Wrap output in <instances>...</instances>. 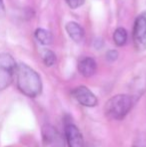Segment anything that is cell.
<instances>
[{
	"label": "cell",
	"mask_w": 146,
	"mask_h": 147,
	"mask_svg": "<svg viewBox=\"0 0 146 147\" xmlns=\"http://www.w3.org/2000/svg\"><path fill=\"white\" fill-rule=\"evenodd\" d=\"M0 5H2V0H0Z\"/></svg>",
	"instance_id": "obj_14"
},
{
	"label": "cell",
	"mask_w": 146,
	"mask_h": 147,
	"mask_svg": "<svg viewBox=\"0 0 146 147\" xmlns=\"http://www.w3.org/2000/svg\"><path fill=\"white\" fill-rule=\"evenodd\" d=\"M133 102L130 95L117 94L112 96L104 105L105 116L112 120H122L130 112Z\"/></svg>",
	"instance_id": "obj_2"
},
{
	"label": "cell",
	"mask_w": 146,
	"mask_h": 147,
	"mask_svg": "<svg viewBox=\"0 0 146 147\" xmlns=\"http://www.w3.org/2000/svg\"><path fill=\"white\" fill-rule=\"evenodd\" d=\"M16 63L8 53L0 54V91L4 90L12 83L16 70Z\"/></svg>",
	"instance_id": "obj_3"
},
{
	"label": "cell",
	"mask_w": 146,
	"mask_h": 147,
	"mask_svg": "<svg viewBox=\"0 0 146 147\" xmlns=\"http://www.w3.org/2000/svg\"><path fill=\"white\" fill-rule=\"evenodd\" d=\"M97 70V64L91 57H83L78 62V71L82 76L88 78L95 74Z\"/></svg>",
	"instance_id": "obj_7"
},
{
	"label": "cell",
	"mask_w": 146,
	"mask_h": 147,
	"mask_svg": "<svg viewBox=\"0 0 146 147\" xmlns=\"http://www.w3.org/2000/svg\"><path fill=\"white\" fill-rule=\"evenodd\" d=\"M35 37L36 39L43 45H48L52 42V35L49 31L42 29V28H38L35 31Z\"/></svg>",
	"instance_id": "obj_10"
},
{
	"label": "cell",
	"mask_w": 146,
	"mask_h": 147,
	"mask_svg": "<svg viewBox=\"0 0 146 147\" xmlns=\"http://www.w3.org/2000/svg\"><path fill=\"white\" fill-rule=\"evenodd\" d=\"M65 29H66L68 35L70 36V38L72 39L75 42H80L82 41V39L84 38V30L81 26L78 23L74 21H70L66 24L65 26Z\"/></svg>",
	"instance_id": "obj_8"
},
{
	"label": "cell",
	"mask_w": 146,
	"mask_h": 147,
	"mask_svg": "<svg viewBox=\"0 0 146 147\" xmlns=\"http://www.w3.org/2000/svg\"><path fill=\"white\" fill-rule=\"evenodd\" d=\"M65 137L68 147H83L84 140L80 130L73 123L65 125Z\"/></svg>",
	"instance_id": "obj_6"
},
{
	"label": "cell",
	"mask_w": 146,
	"mask_h": 147,
	"mask_svg": "<svg viewBox=\"0 0 146 147\" xmlns=\"http://www.w3.org/2000/svg\"><path fill=\"white\" fill-rule=\"evenodd\" d=\"M127 38H128L127 31L122 27L117 28L113 33V41L117 46H123L126 43Z\"/></svg>",
	"instance_id": "obj_9"
},
{
	"label": "cell",
	"mask_w": 146,
	"mask_h": 147,
	"mask_svg": "<svg viewBox=\"0 0 146 147\" xmlns=\"http://www.w3.org/2000/svg\"><path fill=\"white\" fill-rule=\"evenodd\" d=\"M17 87L28 97H37L42 91V81L35 70L23 63L16 66L15 70Z\"/></svg>",
	"instance_id": "obj_1"
},
{
	"label": "cell",
	"mask_w": 146,
	"mask_h": 147,
	"mask_svg": "<svg viewBox=\"0 0 146 147\" xmlns=\"http://www.w3.org/2000/svg\"><path fill=\"white\" fill-rule=\"evenodd\" d=\"M117 57H118V52L115 50H109L107 53H106V58L111 62L115 61V60L117 59Z\"/></svg>",
	"instance_id": "obj_13"
},
{
	"label": "cell",
	"mask_w": 146,
	"mask_h": 147,
	"mask_svg": "<svg viewBox=\"0 0 146 147\" xmlns=\"http://www.w3.org/2000/svg\"><path fill=\"white\" fill-rule=\"evenodd\" d=\"M133 42L138 51L146 49V12L137 16L133 28Z\"/></svg>",
	"instance_id": "obj_4"
},
{
	"label": "cell",
	"mask_w": 146,
	"mask_h": 147,
	"mask_svg": "<svg viewBox=\"0 0 146 147\" xmlns=\"http://www.w3.org/2000/svg\"><path fill=\"white\" fill-rule=\"evenodd\" d=\"M43 62L46 66L50 67V66H53L56 62V55L54 54V52L51 50H45L44 53H43Z\"/></svg>",
	"instance_id": "obj_11"
},
{
	"label": "cell",
	"mask_w": 146,
	"mask_h": 147,
	"mask_svg": "<svg viewBox=\"0 0 146 147\" xmlns=\"http://www.w3.org/2000/svg\"><path fill=\"white\" fill-rule=\"evenodd\" d=\"M66 3L68 4V6L70 8H78L84 3V0H66Z\"/></svg>",
	"instance_id": "obj_12"
},
{
	"label": "cell",
	"mask_w": 146,
	"mask_h": 147,
	"mask_svg": "<svg viewBox=\"0 0 146 147\" xmlns=\"http://www.w3.org/2000/svg\"><path fill=\"white\" fill-rule=\"evenodd\" d=\"M73 97L77 100L78 103L85 107H94L97 105V97L94 95L91 90H89L86 86H78L73 90Z\"/></svg>",
	"instance_id": "obj_5"
}]
</instances>
